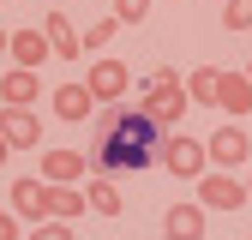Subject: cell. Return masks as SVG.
Returning <instances> with one entry per match:
<instances>
[{
  "label": "cell",
  "mask_w": 252,
  "mask_h": 240,
  "mask_svg": "<svg viewBox=\"0 0 252 240\" xmlns=\"http://www.w3.org/2000/svg\"><path fill=\"white\" fill-rule=\"evenodd\" d=\"M6 156H12V144H6V138H0V168H6Z\"/></svg>",
  "instance_id": "d4e9b609"
},
{
  "label": "cell",
  "mask_w": 252,
  "mask_h": 240,
  "mask_svg": "<svg viewBox=\"0 0 252 240\" xmlns=\"http://www.w3.org/2000/svg\"><path fill=\"white\" fill-rule=\"evenodd\" d=\"M222 24L228 30H252V0H228V6H222Z\"/></svg>",
  "instance_id": "ffe728a7"
},
{
  "label": "cell",
  "mask_w": 252,
  "mask_h": 240,
  "mask_svg": "<svg viewBox=\"0 0 252 240\" xmlns=\"http://www.w3.org/2000/svg\"><path fill=\"white\" fill-rule=\"evenodd\" d=\"M54 120H72V126H84V120H96V96H90L84 84H60L54 90Z\"/></svg>",
  "instance_id": "8fae6325"
},
{
  "label": "cell",
  "mask_w": 252,
  "mask_h": 240,
  "mask_svg": "<svg viewBox=\"0 0 252 240\" xmlns=\"http://www.w3.org/2000/svg\"><path fill=\"white\" fill-rule=\"evenodd\" d=\"M36 90H42L36 72H24V66L0 72V108H30V102H36Z\"/></svg>",
  "instance_id": "7c38bea8"
},
{
  "label": "cell",
  "mask_w": 252,
  "mask_h": 240,
  "mask_svg": "<svg viewBox=\"0 0 252 240\" xmlns=\"http://www.w3.org/2000/svg\"><path fill=\"white\" fill-rule=\"evenodd\" d=\"M114 30H120V18H96V24H84V54H102V48L114 42Z\"/></svg>",
  "instance_id": "d6986e66"
},
{
  "label": "cell",
  "mask_w": 252,
  "mask_h": 240,
  "mask_svg": "<svg viewBox=\"0 0 252 240\" xmlns=\"http://www.w3.org/2000/svg\"><path fill=\"white\" fill-rule=\"evenodd\" d=\"M84 210H90L84 186H54V222H72V216H84Z\"/></svg>",
  "instance_id": "ac0fdd59"
},
{
  "label": "cell",
  "mask_w": 252,
  "mask_h": 240,
  "mask_svg": "<svg viewBox=\"0 0 252 240\" xmlns=\"http://www.w3.org/2000/svg\"><path fill=\"white\" fill-rule=\"evenodd\" d=\"M24 240H72V222H36Z\"/></svg>",
  "instance_id": "44dd1931"
},
{
  "label": "cell",
  "mask_w": 252,
  "mask_h": 240,
  "mask_svg": "<svg viewBox=\"0 0 252 240\" xmlns=\"http://www.w3.org/2000/svg\"><path fill=\"white\" fill-rule=\"evenodd\" d=\"M186 96H192V102H222V66L186 72Z\"/></svg>",
  "instance_id": "e0dca14e"
},
{
  "label": "cell",
  "mask_w": 252,
  "mask_h": 240,
  "mask_svg": "<svg viewBox=\"0 0 252 240\" xmlns=\"http://www.w3.org/2000/svg\"><path fill=\"white\" fill-rule=\"evenodd\" d=\"M198 204H204V210H240V204H252V192L240 186L228 168H210V174L198 180Z\"/></svg>",
  "instance_id": "52a82bcc"
},
{
  "label": "cell",
  "mask_w": 252,
  "mask_h": 240,
  "mask_svg": "<svg viewBox=\"0 0 252 240\" xmlns=\"http://www.w3.org/2000/svg\"><path fill=\"white\" fill-rule=\"evenodd\" d=\"M162 132H174L180 120H186V108H192V96H186V78L174 72V66H156V72H144L138 78V96H132Z\"/></svg>",
  "instance_id": "7a4b0ae2"
},
{
  "label": "cell",
  "mask_w": 252,
  "mask_h": 240,
  "mask_svg": "<svg viewBox=\"0 0 252 240\" xmlns=\"http://www.w3.org/2000/svg\"><path fill=\"white\" fill-rule=\"evenodd\" d=\"M204 150H210V168H246V156H252V126L222 120V126L204 138Z\"/></svg>",
  "instance_id": "8992f818"
},
{
  "label": "cell",
  "mask_w": 252,
  "mask_h": 240,
  "mask_svg": "<svg viewBox=\"0 0 252 240\" xmlns=\"http://www.w3.org/2000/svg\"><path fill=\"white\" fill-rule=\"evenodd\" d=\"M216 108H222L228 120H252V78L246 72H222V102Z\"/></svg>",
  "instance_id": "5bb4252c"
},
{
  "label": "cell",
  "mask_w": 252,
  "mask_h": 240,
  "mask_svg": "<svg viewBox=\"0 0 252 240\" xmlns=\"http://www.w3.org/2000/svg\"><path fill=\"white\" fill-rule=\"evenodd\" d=\"M42 180L48 186H84L90 180V156L84 150H42Z\"/></svg>",
  "instance_id": "ba28073f"
},
{
  "label": "cell",
  "mask_w": 252,
  "mask_h": 240,
  "mask_svg": "<svg viewBox=\"0 0 252 240\" xmlns=\"http://www.w3.org/2000/svg\"><path fill=\"white\" fill-rule=\"evenodd\" d=\"M246 192H252V180H246Z\"/></svg>",
  "instance_id": "4316f807"
},
{
  "label": "cell",
  "mask_w": 252,
  "mask_h": 240,
  "mask_svg": "<svg viewBox=\"0 0 252 240\" xmlns=\"http://www.w3.org/2000/svg\"><path fill=\"white\" fill-rule=\"evenodd\" d=\"M24 228H18V216H12V210H0V240H18Z\"/></svg>",
  "instance_id": "603a6c76"
},
{
  "label": "cell",
  "mask_w": 252,
  "mask_h": 240,
  "mask_svg": "<svg viewBox=\"0 0 252 240\" xmlns=\"http://www.w3.org/2000/svg\"><path fill=\"white\" fill-rule=\"evenodd\" d=\"M84 198H90V210H96V216H120V186H114V180H102V174H90L84 180Z\"/></svg>",
  "instance_id": "2e32d148"
},
{
  "label": "cell",
  "mask_w": 252,
  "mask_h": 240,
  "mask_svg": "<svg viewBox=\"0 0 252 240\" xmlns=\"http://www.w3.org/2000/svg\"><path fill=\"white\" fill-rule=\"evenodd\" d=\"M0 54H12V30H0Z\"/></svg>",
  "instance_id": "cb8c5ba5"
},
{
  "label": "cell",
  "mask_w": 252,
  "mask_h": 240,
  "mask_svg": "<svg viewBox=\"0 0 252 240\" xmlns=\"http://www.w3.org/2000/svg\"><path fill=\"white\" fill-rule=\"evenodd\" d=\"M204 204L192 198V204H168L162 210V240H204Z\"/></svg>",
  "instance_id": "9c48e42d"
},
{
  "label": "cell",
  "mask_w": 252,
  "mask_h": 240,
  "mask_svg": "<svg viewBox=\"0 0 252 240\" xmlns=\"http://www.w3.org/2000/svg\"><path fill=\"white\" fill-rule=\"evenodd\" d=\"M48 54H54V48H48V36H42L36 24H30V30H12V66H24V72H36L42 60H48Z\"/></svg>",
  "instance_id": "4fadbf2b"
},
{
  "label": "cell",
  "mask_w": 252,
  "mask_h": 240,
  "mask_svg": "<svg viewBox=\"0 0 252 240\" xmlns=\"http://www.w3.org/2000/svg\"><path fill=\"white\" fill-rule=\"evenodd\" d=\"M144 12H150V0H114V18L120 24H138Z\"/></svg>",
  "instance_id": "7402d4cb"
},
{
  "label": "cell",
  "mask_w": 252,
  "mask_h": 240,
  "mask_svg": "<svg viewBox=\"0 0 252 240\" xmlns=\"http://www.w3.org/2000/svg\"><path fill=\"white\" fill-rule=\"evenodd\" d=\"M246 78H252V60H246Z\"/></svg>",
  "instance_id": "484cf974"
},
{
  "label": "cell",
  "mask_w": 252,
  "mask_h": 240,
  "mask_svg": "<svg viewBox=\"0 0 252 240\" xmlns=\"http://www.w3.org/2000/svg\"><path fill=\"white\" fill-rule=\"evenodd\" d=\"M162 126L132 102V108H96V132H90V168L102 180H120V174H138V168H156V150H162Z\"/></svg>",
  "instance_id": "6da1fadb"
},
{
  "label": "cell",
  "mask_w": 252,
  "mask_h": 240,
  "mask_svg": "<svg viewBox=\"0 0 252 240\" xmlns=\"http://www.w3.org/2000/svg\"><path fill=\"white\" fill-rule=\"evenodd\" d=\"M0 138H6L12 150H36V138H42L36 108H0Z\"/></svg>",
  "instance_id": "30bf717a"
},
{
  "label": "cell",
  "mask_w": 252,
  "mask_h": 240,
  "mask_svg": "<svg viewBox=\"0 0 252 240\" xmlns=\"http://www.w3.org/2000/svg\"><path fill=\"white\" fill-rule=\"evenodd\" d=\"M42 36H48V48H54L60 60H78V54H84V42H78V30H72L66 12H48V18H42Z\"/></svg>",
  "instance_id": "9a60e30c"
},
{
  "label": "cell",
  "mask_w": 252,
  "mask_h": 240,
  "mask_svg": "<svg viewBox=\"0 0 252 240\" xmlns=\"http://www.w3.org/2000/svg\"><path fill=\"white\" fill-rule=\"evenodd\" d=\"M84 90L96 96V108H114V102H126V90H132V66L126 60H96V66L84 72Z\"/></svg>",
  "instance_id": "5b68a950"
},
{
  "label": "cell",
  "mask_w": 252,
  "mask_h": 240,
  "mask_svg": "<svg viewBox=\"0 0 252 240\" xmlns=\"http://www.w3.org/2000/svg\"><path fill=\"white\" fill-rule=\"evenodd\" d=\"M156 168H162V174H180V180H204L210 174V150H204V138L168 132L162 150H156Z\"/></svg>",
  "instance_id": "3957f363"
},
{
  "label": "cell",
  "mask_w": 252,
  "mask_h": 240,
  "mask_svg": "<svg viewBox=\"0 0 252 240\" xmlns=\"http://www.w3.org/2000/svg\"><path fill=\"white\" fill-rule=\"evenodd\" d=\"M6 198H12V216H18V222H30V228H36V222H54V186H48V180L18 174Z\"/></svg>",
  "instance_id": "277c9868"
}]
</instances>
